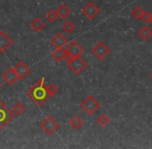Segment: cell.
<instances>
[{"label": "cell", "mask_w": 152, "mask_h": 149, "mask_svg": "<svg viewBox=\"0 0 152 149\" xmlns=\"http://www.w3.org/2000/svg\"><path fill=\"white\" fill-rule=\"evenodd\" d=\"M27 95L36 104L42 107L50 97L48 92V85L45 83V78H42L27 91Z\"/></svg>", "instance_id": "cell-1"}, {"label": "cell", "mask_w": 152, "mask_h": 149, "mask_svg": "<svg viewBox=\"0 0 152 149\" xmlns=\"http://www.w3.org/2000/svg\"><path fill=\"white\" fill-rule=\"evenodd\" d=\"M67 66L69 67V69L74 74H80L87 67V62L81 56H76V57H72L70 60L67 61Z\"/></svg>", "instance_id": "cell-2"}, {"label": "cell", "mask_w": 152, "mask_h": 149, "mask_svg": "<svg viewBox=\"0 0 152 149\" xmlns=\"http://www.w3.org/2000/svg\"><path fill=\"white\" fill-rule=\"evenodd\" d=\"M100 107V104L98 103V101L92 95L87 96L84 101L81 103V109L83 110L85 113H87L88 115H93L94 113L97 111Z\"/></svg>", "instance_id": "cell-3"}, {"label": "cell", "mask_w": 152, "mask_h": 149, "mask_svg": "<svg viewBox=\"0 0 152 149\" xmlns=\"http://www.w3.org/2000/svg\"><path fill=\"white\" fill-rule=\"evenodd\" d=\"M91 52L98 60H104V59L110 54L111 49L106 42L100 40V42H98L97 44L92 48Z\"/></svg>", "instance_id": "cell-4"}, {"label": "cell", "mask_w": 152, "mask_h": 149, "mask_svg": "<svg viewBox=\"0 0 152 149\" xmlns=\"http://www.w3.org/2000/svg\"><path fill=\"white\" fill-rule=\"evenodd\" d=\"M40 127L47 134V135H52L56 129H58L59 127V123L53 118L52 116H47L44 120L40 122Z\"/></svg>", "instance_id": "cell-5"}, {"label": "cell", "mask_w": 152, "mask_h": 149, "mask_svg": "<svg viewBox=\"0 0 152 149\" xmlns=\"http://www.w3.org/2000/svg\"><path fill=\"white\" fill-rule=\"evenodd\" d=\"M15 113L10 111L1 101H0V131L3 129L5 125L10 123V121L14 118Z\"/></svg>", "instance_id": "cell-6"}, {"label": "cell", "mask_w": 152, "mask_h": 149, "mask_svg": "<svg viewBox=\"0 0 152 149\" xmlns=\"http://www.w3.org/2000/svg\"><path fill=\"white\" fill-rule=\"evenodd\" d=\"M83 15L87 17L89 20H93L96 18L98 14H99V7L94 3L93 1H89L84 7L82 8Z\"/></svg>", "instance_id": "cell-7"}, {"label": "cell", "mask_w": 152, "mask_h": 149, "mask_svg": "<svg viewBox=\"0 0 152 149\" xmlns=\"http://www.w3.org/2000/svg\"><path fill=\"white\" fill-rule=\"evenodd\" d=\"M65 50L72 57L81 56V54L84 52V49L81 47V45L79 44L77 40H72V42H69V44L67 45V47H66Z\"/></svg>", "instance_id": "cell-8"}, {"label": "cell", "mask_w": 152, "mask_h": 149, "mask_svg": "<svg viewBox=\"0 0 152 149\" xmlns=\"http://www.w3.org/2000/svg\"><path fill=\"white\" fill-rule=\"evenodd\" d=\"M2 79L4 82H6L8 85H14L19 80V76L17 74L14 67H10L6 72H4L2 74Z\"/></svg>", "instance_id": "cell-9"}, {"label": "cell", "mask_w": 152, "mask_h": 149, "mask_svg": "<svg viewBox=\"0 0 152 149\" xmlns=\"http://www.w3.org/2000/svg\"><path fill=\"white\" fill-rule=\"evenodd\" d=\"M14 69H15V71H16L17 74L19 76V79H24L25 77H27L28 74L30 73V69H29V66L24 61L18 62Z\"/></svg>", "instance_id": "cell-10"}, {"label": "cell", "mask_w": 152, "mask_h": 149, "mask_svg": "<svg viewBox=\"0 0 152 149\" xmlns=\"http://www.w3.org/2000/svg\"><path fill=\"white\" fill-rule=\"evenodd\" d=\"M12 45V39L4 31H0V52L3 53Z\"/></svg>", "instance_id": "cell-11"}, {"label": "cell", "mask_w": 152, "mask_h": 149, "mask_svg": "<svg viewBox=\"0 0 152 149\" xmlns=\"http://www.w3.org/2000/svg\"><path fill=\"white\" fill-rule=\"evenodd\" d=\"M52 45L55 48H64L65 46H67L68 44V39L66 37H64L62 33H57L54 37L51 40Z\"/></svg>", "instance_id": "cell-12"}, {"label": "cell", "mask_w": 152, "mask_h": 149, "mask_svg": "<svg viewBox=\"0 0 152 149\" xmlns=\"http://www.w3.org/2000/svg\"><path fill=\"white\" fill-rule=\"evenodd\" d=\"M65 56H66V50H64L63 48H56L51 53V57L56 62H61L62 60L65 59Z\"/></svg>", "instance_id": "cell-13"}, {"label": "cell", "mask_w": 152, "mask_h": 149, "mask_svg": "<svg viewBox=\"0 0 152 149\" xmlns=\"http://www.w3.org/2000/svg\"><path fill=\"white\" fill-rule=\"evenodd\" d=\"M30 27L32 30L35 31V32H40L45 28V23L39 18H35L30 23Z\"/></svg>", "instance_id": "cell-14"}, {"label": "cell", "mask_w": 152, "mask_h": 149, "mask_svg": "<svg viewBox=\"0 0 152 149\" xmlns=\"http://www.w3.org/2000/svg\"><path fill=\"white\" fill-rule=\"evenodd\" d=\"M137 34L139 35V37L143 40H148L152 35V31L148 28L147 26H143L140 30L138 31Z\"/></svg>", "instance_id": "cell-15"}, {"label": "cell", "mask_w": 152, "mask_h": 149, "mask_svg": "<svg viewBox=\"0 0 152 149\" xmlns=\"http://www.w3.org/2000/svg\"><path fill=\"white\" fill-rule=\"evenodd\" d=\"M57 12H58L59 18L66 19L70 15V8L68 7L66 4H61V5L57 8Z\"/></svg>", "instance_id": "cell-16"}, {"label": "cell", "mask_w": 152, "mask_h": 149, "mask_svg": "<svg viewBox=\"0 0 152 149\" xmlns=\"http://www.w3.org/2000/svg\"><path fill=\"white\" fill-rule=\"evenodd\" d=\"M69 125H70V126H72L74 129L78 131V129H80L81 127L83 126V120H82V119H81L79 116H74L72 119H70Z\"/></svg>", "instance_id": "cell-17"}, {"label": "cell", "mask_w": 152, "mask_h": 149, "mask_svg": "<svg viewBox=\"0 0 152 149\" xmlns=\"http://www.w3.org/2000/svg\"><path fill=\"white\" fill-rule=\"evenodd\" d=\"M143 12H144V10H143L140 6H134L132 9V14L130 15H132V18H134L136 20H142Z\"/></svg>", "instance_id": "cell-18"}, {"label": "cell", "mask_w": 152, "mask_h": 149, "mask_svg": "<svg viewBox=\"0 0 152 149\" xmlns=\"http://www.w3.org/2000/svg\"><path fill=\"white\" fill-rule=\"evenodd\" d=\"M96 122H97V124H99L100 126L104 127L110 123V118H109L106 114H100L99 116L97 117V119H96Z\"/></svg>", "instance_id": "cell-19"}, {"label": "cell", "mask_w": 152, "mask_h": 149, "mask_svg": "<svg viewBox=\"0 0 152 149\" xmlns=\"http://www.w3.org/2000/svg\"><path fill=\"white\" fill-rule=\"evenodd\" d=\"M75 28H76V26H75V24L72 21H65L63 23V25H62V29L66 33H72L75 30Z\"/></svg>", "instance_id": "cell-20"}, {"label": "cell", "mask_w": 152, "mask_h": 149, "mask_svg": "<svg viewBox=\"0 0 152 149\" xmlns=\"http://www.w3.org/2000/svg\"><path fill=\"white\" fill-rule=\"evenodd\" d=\"M58 12H57V10H54V9H50L48 12H47V15H46V18H47V20L49 21V22H51V23H53V22H55L56 21V19L58 18Z\"/></svg>", "instance_id": "cell-21"}, {"label": "cell", "mask_w": 152, "mask_h": 149, "mask_svg": "<svg viewBox=\"0 0 152 149\" xmlns=\"http://www.w3.org/2000/svg\"><path fill=\"white\" fill-rule=\"evenodd\" d=\"M12 112L16 115H21L25 112V106L21 103H16L12 107Z\"/></svg>", "instance_id": "cell-22"}, {"label": "cell", "mask_w": 152, "mask_h": 149, "mask_svg": "<svg viewBox=\"0 0 152 149\" xmlns=\"http://www.w3.org/2000/svg\"><path fill=\"white\" fill-rule=\"evenodd\" d=\"M48 92H49L50 97L53 96V95H55L57 92H58V87H57L55 84H53V83H51V84L48 85Z\"/></svg>", "instance_id": "cell-23"}, {"label": "cell", "mask_w": 152, "mask_h": 149, "mask_svg": "<svg viewBox=\"0 0 152 149\" xmlns=\"http://www.w3.org/2000/svg\"><path fill=\"white\" fill-rule=\"evenodd\" d=\"M151 18H152V15L149 12H146V10H145V12H143V16H142L143 22H145V23L151 22Z\"/></svg>", "instance_id": "cell-24"}, {"label": "cell", "mask_w": 152, "mask_h": 149, "mask_svg": "<svg viewBox=\"0 0 152 149\" xmlns=\"http://www.w3.org/2000/svg\"><path fill=\"white\" fill-rule=\"evenodd\" d=\"M2 85H3V84H2V82H1V81H0V89L2 88Z\"/></svg>", "instance_id": "cell-25"}, {"label": "cell", "mask_w": 152, "mask_h": 149, "mask_svg": "<svg viewBox=\"0 0 152 149\" xmlns=\"http://www.w3.org/2000/svg\"><path fill=\"white\" fill-rule=\"evenodd\" d=\"M150 77H151V78H152V73L150 74Z\"/></svg>", "instance_id": "cell-26"}, {"label": "cell", "mask_w": 152, "mask_h": 149, "mask_svg": "<svg viewBox=\"0 0 152 149\" xmlns=\"http://www.w3.org/2000/svg\"><path fill=\"white\" fill-rule=\"evenodd\" d=\"M150 23H151V24H152V18H151V22H150Z\"/></svg>", "instance_id": "cell-27"}]
</instances>
